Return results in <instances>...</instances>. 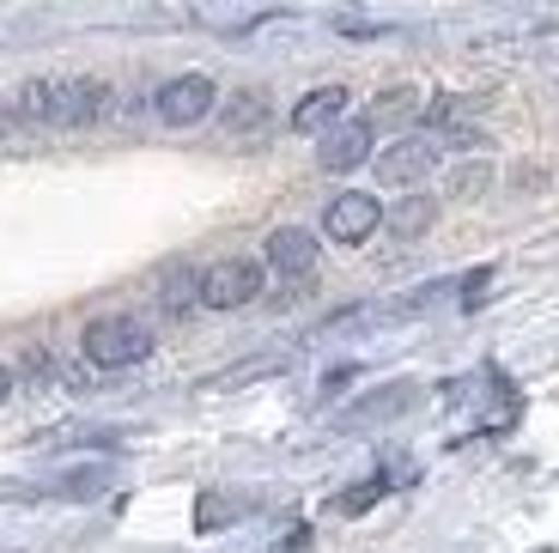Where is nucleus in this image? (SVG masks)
Wrapping results in <instances>:
<instances>
[{
  "label": "nucleus",
  "instance_id": "nucleus-1",
  "mask_svg": "<svg viewBox=\"0 0 559 553\" xmlns=\"http://www.w3.org/2000/svg\"><path fill=\"white\" fill-rule=\"evenodd\" d=\"M110 110V85L104 80H31L19 92V116L49 128H85Z\"/></svg>",
  "mask_w": 559,
  "mask_h": 553
},
{
  "label": "nucleus",
  "instance_id": "nucleus-2",
  "mask_svg": "<svg viewBox=\"0 0 559 553\" xmlns=\"http://www.w3.org/2000/svg\"><path fill=\"white\" fill-rule=\"evenodd\" d=\"M80 353L98 372H122V365H140L146 353H153V329L140 317H128V310H116V317H92L80 334Z\"/></svg>",
  "mask_w": 559,
  "mask_h": 553
},
{
  "label": "nucleus",
  "instance_id": "nucleus-3",
  "mask_svg": "<svg viewBox=\"0 0 559 553\" xmlns=\"http://www.w3.org/2000/svg\"><path fill=\"white\" fill-rule=\"evenodd\" d=\"M262 292V262L255 256H219L213 268H201V305L207 310H243Z\"/></svg>",
  "mask_w": 559,
  "mask_h": 553
},
{
  "label": "nucleus",
  "instance_id": "nucleus-4",
  "mask_svg": "<svg viewBox=\"0 0 559 553\" xmlns=\"http://www.w3.org/2000/svg\"><path fill=\"white\" fill-rule=\"evenodd\" d=\"M213 104H219V92H213L207 73H177V80H165L153 97V110L165 128H195L201 116H213Z\"/></svg>",
  "mask_w": 559,
  "mask_h": 553
},
{
  "label": "nucleus",
  "instance_id": "nucleus-5",
  "mask_svg": "<svg viewBox=\"0 0 559 553\" xmlns=\"http://www.w3.org/2000/svg\"><path fill=\"white\" fill-rule=\"evenodd\" d=\"M267 268H274L286 286H305V280H317V237L305 232V225H280L274 237H267Z\"/></svg>",
  "mask_w": 559,
  "mask_h": 553
},
{
  "label": "nucleus",
  "instance_id": "nucleus-6",
  "mask_svg": "<svg viewBox=\"0 0 559 553\" xmlns=\"http://www.w3.org/2000/svg\"><path fill=\"white\" fill-rule=\"evenodd\" d=\"M438 158H444V140H438V134H402L390 153H378V177L402 189V183H419V177H426Z\"/></svg>",
  "mask_w": 559,
  "mask_h": 553
},
{
  "label": "nucleus",
  "instance_id": "nucleus-7",
  "mask_svg": "<svg viewBox=\"0 0 559 553\" xmlns=\"http://www.w3.org/2000/svg\"><path fill=\"white\" fill-rule=\"evenodd\" d=\"M378 225H383V201H378V195H335L329 213H322V232L335 237V244H365Z\"/></svg>",
  "mask_w": 559,
  "mask_h": 553
},
{
  "label": "nucleus",
  "instance_id": "nucleus-8",
  "mask_svg": "<svg viewBox=\"0 0 559 553\" xmlns=\"http://www.w3.org/2000/svg\"><path fill=\"white\" fill-rule=\"evenodd\" d=\"M365 158H371V122H341V128H329L322 146H317L322 170H353V165H365Z\"/></svg>",
  "mask_w": 559,
  "mask_h": 553
},
{
  "label": "nucleus",
  "instance_id": "nucleus-9",
  "mask_svg": "<svg viewBox=\"0 0 559 553\" xmlns=\"http://www.w3.org/2000/svg\"><path fill=\"white\" fill-rule=\"evenodd\" d=\"M347 104H353L347 85H317V92H310L305 104L293 110V128H298V134H322V128H341Z\"/></svg>",
  "mask_w": 559,
  "mask_h": 553
},
{
  "label": "nucleus",
  "instance_id": "nucleus-10",
  "mask_svg": "<svg viewBox=\"0 0 559 553\" xmlns=\"http://www.w3.org/2000/svg\"><path fill=\"white\" fill-rule=\"evenodd\" d=\"M267 116H274V104H267V92H231L219 104V128L238 140H255L267 128Z\"/></svg>",
  "mask_w": 559,
  "mask_h": 553
},
{
  "label": "nucleus",
  "instance_id": "nucleus-11",
  "mask_svg": "<svg viewBox=\"0 0 559 553\" xmlns=\"http://www.w3.org/2000/svg\"><path fill=\"white\" fill-rule=\"evenodd\" d=\"M195 305H201V274H195L189 262L165 268V280H158V310H165V317L177 322V317H189Z\"/></svg>",
  "mask_w": 559,
  "mask_h": 553
},
{
  "label": "nucleus",
  "instance_id": "nucleus-12",
  "mask_svg": "<svg viewBox=\"0 0 559 553\" xmlns=\"http://www.w3.org/2000/svg\"><path fill=\"white\" fill-rule=\"evenodd\" d=\"M407 401H414V384H390L383 396H365L359 408H347V414H341V426H378V420L402 414Z\"/></svg>",
  "mask_w": 559,
  "mask_h": 553
},
{
  "label": "nucleus",
  "instance_id": "nucleus-13",
  "mask_svg": "<svg viewBox=\"0 0 559 553\" xmlns=\"http://www.w3.org/2000/svg\"><path fill=\"white\" fill-rule=\"evenodd\" d=\"M432 213H438L432 201H402V208H395V220H390V225H395V237H402V244H414V237L426 232V225H432Z\"/></svg>",
  "mask_w": 559,
  "mask_h": 553
},
{
  "label": "nucleus",
  "instance_id": "nucleus-14",
  "mask_svg": "<svg viewBox=\"0 0 559 553\" xmlns=\"http://www.w3.org/2000/svg\"><path fill=\"white\" fill-rule=\"evenodd\" d=\"M414 116V92H383L378 97V122H407Z\"/></svg>",
  "mask_w": 559,
  "mask_h": 553
},
{
  "label": "nucleus",
  "instance_id": "nucleus-15",
  "mask_svg": "<svg viewBox=\"0 0 559 553\" xmlns=\"http://www.w3.org/2000/svg\"><path fill=\"white\" fill-rule=\"evenodd\" d=\"M475 189H487V165H468V170H456V195H475Z\"/></svg>",
  "mask_w": 559,
  "mask_h": 553
},
{
  "label": "nucleus",
  "instance_id": "nucleus-16",
  "mask_svg": "<svg viewBox=\"0 0 559 553\" xmlns=\"http://www.w3.org/2000/svg\"><path fill=\"white\" fill-rule=\"evenodd\" d=\"M13 396V365H0V401Z\"/></svg>",
  "mask_w": 559,
  "mask_h": 553
}]
</instances>
